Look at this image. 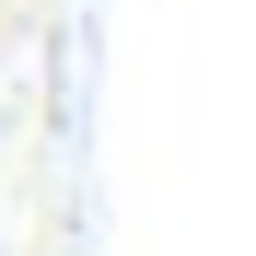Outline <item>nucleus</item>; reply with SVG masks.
<instances>
[]
</instances>
